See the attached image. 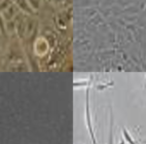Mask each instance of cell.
I'll use <instances>...</instances> for the list:
<instances>
[{
	"label": "cell",
	"mask_w": 146,
	"mask_h": 144,
	"mask_svg": "<svg viewBox=\"0 0 146 144\" xmlns=\"http://www.w3.org/2000/svg\"><path fill=\"white\" fill-rule=\"evenodd\" d=\"M86 127L90 132V135L92 137V140L94 142V144H97L96 138H95V133L94 129H93V125L91 121V114H90V108H89V95H86Z\"/></svg>",
	"instance_id": "1"
},
{
	"label": "cell",
	"mask_w": 146,
	"mask_h": 144,
	"mask_svg": "<svg viewBox=\"0 0 146 144\" xmlns=\"http://www.w3.org/2000/svg\"><path fill=\"white\" fill-rule=\"evenodd\" d=\"M111 118H110V129H109V139H108V143L107 144H114V138H113V117L112 112L110 113Z\"/></svg>",
	"instance_id": "2"
},
{
	"label": "cell",
	"mask_w": 146,
	"mask_h": 144,
	"mask_svg": "<svg viewBox=\"0 0 146 144\" xmlns=\"http://www.w3.org/2000/svg\"><path fill=\"white\" fill-rule=\"evenodd\" d=\"M123 137H125V141L128 142L129 144H138L137 142L135 141V140H134L133 138H132V136L130 135V133L128 132V130H127V129L123 128Z\"/></svg>",
	"instance_id": "3"
}]
</instances>
